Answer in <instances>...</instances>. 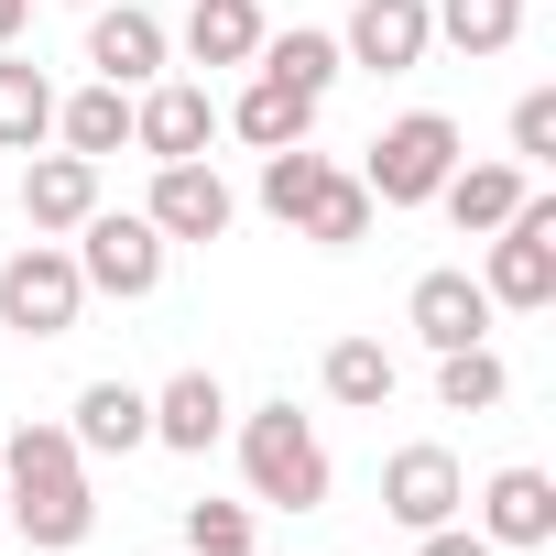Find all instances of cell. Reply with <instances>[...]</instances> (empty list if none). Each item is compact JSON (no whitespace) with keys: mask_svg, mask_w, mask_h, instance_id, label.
Returning a JSON list of instances; mask_svg holds the SVG:
<instances>
[{"mask_svg":"<svg viewBox=\"0 0 556 556\" xmlns=\"http://www.w3.org/2000/svg\"><path fill=\"white\" fill-rule=\"evenodd\" d=\"M88 207H99V164L88 153H23V218H34V240H66Z\"/></svg>","mask_w":556,"mask_h":556,"instance_id":"5bb4252c","label":"cell"},{"mask_svg":"<svg viewBox=\"0 0 556 556\" xmlns=\"http://www.w3.org/2000/svg\"><path fill=\"white\" fill-rule=\"evenodd\" d=\"M251 66H262V77H285V88H306V99H328L350 55H339V34H306V23H295V34H262Z\"/></svg>","mask_w":556,"mask_h":556,"instance_id":"d4e9b609","label":"cell"},{"mask_svg":"<svg viewBox=\"0 0 556 556\" xmlns=\"http://www.w3.org/2000/svg\"><path fill=\"white\" fill-rule=\"evenodd\" d=\"M426 45H437L426 0H361V12H350V34H339V55H350V66H371V77L426 66Z\"/></svg>","mask_w":556,"mask_h":556,"instance_id":"7c38bea8","label":"cell"},{"mask_svg":"<svg viewBox=\"0 0 556 556\" xmlns=\"http://www.w3.org/2000/svg\"><path fill=\"white\" fill-rule=\"evenodd\" d=\"M251 556H262V545H251Z\"/></svg>","mask_w":556,"mask_h":556,"instance_id":"836d02e7","label":"cell"},{"mask_svg":"<svg viewBox=\"0 0 556 556\" xmlns=\"http://www.w3.org/2000/svg\"><path fill=\"white\" fill-rule=\"evenodd\" d=\"M480 534H491L502 556L556 545V480H545V469H491V491H480Z\"/></svg>","mask_w":556,"mask_h":556,"instance_id":"4fadbf2b","label":"cell"},{"mask_svg":"<svg viewBox=\"0 0 556 556\" xmlns=\"http://www.w3.org/2000/svg\"><path fill=\"white\" fill-rule=\"evenodd\" d=\"M207 142H218V99H207V88H186V77L131 88V153L186 164V153H207Z\"/></svg>","mask_w":556,"mask_h":556,"instance_id":"9c48e42d","label":"cell"},{"mask_svg":"<svg viewBox=\"0 0 556 556\" xmlns=\"http://www.w3.org/2000/svg\"><path fill=\"white\" fill-rule=\"evenodd\" d=\"M502 393H513V371L491 361V339H480V350H437V404H447V415H491Z\"/></svg>","mask_w":556,"mask_h":556,"instance_id":"4316f807","label":"cell"},{"mask_svg":"<svg viewBox=\"0 0 556 556\" xmlns=\"http://www.w3.org/2000/svg\"><path fill=\"white\" fill-rule=\"evenodd\" d=\"M262 502H186V556H251V523Z\"/></svg>","mask_w":556,"mask_h":556,"instance_id":"f1b7e54d","label":"cell"},{"mask_svg":"<svg viewBox=\"0 0 556 556\" xmlns=\"http://www.w3.org/2000/svg\"><path fill=\"white\" fill-rule=\"evenodd\" d=\"M45 142H55V77L0 45V153H45Z\"/></svg>","mask_w":556,"mask_h":556,"instance_id":"44dd1931","label":"cell"},{"mask_svg":"<svg viewBox=\"0 0 556 556\" xmlns=\"http://www.w3.org/2000/svg\"><path fill=\"white\" fill-rule=\"evenodd\" d=\"M240 480H251V502H273V513H328V491H339L328 437H317L295 404H251V415H240Z\"/></svg>","mask_w":556,"mask_h":556,"instance_id":"6da1fadb","label":"cell"},{"mask_svg":"<svg viewBox=\"0 0 556 556\" xmlns=\"http://www.w3.org/2000/svg\"><path fill=\"white\" fill-rule=\"evenodd\" d=\"M77 12H88V0H77Z\"/></svg>","mask_w":556,"mask_h":556,"instance_id":"d6a6232c","label":"cell"},{"mask_svg":"<svg viewBox=\"0 0 556 556\" xmlns=\"http://www.w3.org/2000/svg\"><path fill=\"white\" fill-rule=\"evenodd\" d=\"M523 197H534V175H523V164H469V153H458V164H447V186H437V207H447L469 240H491Z\"/></svg>","mask_w":556,"mask_h":556,"instance_id":"ac0fdd59","label":"cell"},{"mask_svg":"<svg viewBox=\"0 0 556 556\" xmlns=\"http://www.w3.org/2000/svg\"><path fill=\"white\" fill-rule=\"evenodd\" d=\"M480 295H491V306H513V317L556 306V197H523V207H513V218L491 229Z\"/></svg>","mask_w":556,"mask_h":556,"instance_id":"5b68a950","label":"cell"},{"mask_svg":"<svg viewBox=\"0 0 556 556\" xmlns=\"http://www.w3.org/2000/svg\"><path fill=\"white\" fill-rule=\"evenodd\" d=\"M0 513L23 523L34 556H77V545L99 534V491H88V469H77V480H34V491H0Z\"/></svg>","mask_w":556,"mask_h":556,"instance_id":"8fae6325","label":"cell"},{"mask_svg":"<svg viewBox=\"0 0 556 556\" xmlns=\"http://www.w3.org/2000/svg\"><path fill=\"white\" fill-rule=\"evenodd\" d=\"M66 437H77V458H131V447H153V393H131V382H88L77 415H66Z\"/></svg>","mask_w":556,"mask_h":556,"instance_id":"9a60e30c","label":"cell"},{"mask_svg":"<svg viewBox=\"0 0 556 556\" xmlns=\"http://www.w3.org/2000/svg\"><path fill=\"white\" fill-rule=\"evenodd\" d=\"M415 556H502V545L469 534V523H437V534H415Z\"/></svg>","mask_w":556,"mask_h":556,"instance_id":"4dcf8cb0","label":"cell"},{"mask_svg":"<svg viewBox=\"0 0 556 556\" xmlns=\"http://www.w3.org/2000/svg\"><path fill=\"white\" fill-rule=\"evenodd\" d=\"M317 175H328V153H317V142H285V153H262V207L295 229V207L317 197Z\"/></svg>","mask_w":556,"mask_h":556,"instance_id":"83f0119b","label":"cell"},{"mask_svg":"<svg viewBox=\"0 0 556 556\" xmlns=\"http://www.w3.org/2000/svg\"><path fill=\"white\" fill-rule=\"evenodd\" d=\"M371 218H382V207H371V186L328 164V175H317V197L295 207V240H317V251H361V240H371Z\"/></svg>","mask_w":556,"mask_h":556,"instance_id":"ffe728a7","label":"cell"},{"mask_svg":"<svg viewBox=\"0 0 556 556\" xmlns=\"http://www.w3.org/2000/svg\"><path fill=\"white\" fill-rule=\"evenodd\" d=\"M55 142L66 153H88V164H110V153H131V88H77V99H55Z\"/></svg>","mask_w":556,"mask_h":556,"instance_id":"d6986e66","label":"cell"},{"mask_svg":"<svg viewBox=\"0 0 556 556\" xmlns=\"http://www.w3.org/2000/svg\"><path fill=\"white\" fill-rule=\"evenodd\" d=\"M164 55H175L164 12H142V0H88V66H99L110 88H153Z\"/></svg>","mask_w":556,"mask_h":556,"instance_id":"ba28073f","label":"cell"},{"mask_svg":"<svg viewBox=\"0 0 556 556\" xmlns=\"http://www.w3.org/2000/svg\"><path fill=\"white\" fill-rule=\"evenodd\" d=\"M491 317H502V306L480 295V273H458V262H447V273H415V295H404V328H415L426 350H480Z\"/></svg>","mask_w":556,"mask_h":556,"instance_id":"30bf717a","label":"cell"},{"mask_svg":"<svg viewBox=\"0 0 556 556\" xmlns=\"http://www.w3.org/2000/svg\"><path fill=\"white\" fill-rule=\"evenodd\" d=\"M66 251H77V285H88V295H121V306H142V295L164 285V251H175V240H164L142 207H88Z\"/></svg>","mask_w":556,"mask_h":556,"instance_id":"3957f363","label":"cell"},{"mask_svg":"<svg viewBox=\"0 0 556 556\" xmlns=\"http://www.w3.org/2000/svg\"><path fill=\"white\" fill-rule=\"evenodd\" d=\"M218 437H229V393H218V371H175V382L153 393V447L207 458Z\"/></svg>","mask_w":556,"mask_h":556,"instance_id":"2e32d148","label":"cell"},{"mask_svg":"<svg viewBox=\"0 0 556 556\" xmlns=\"http://www.w3.org/2000/svg\"><path fill=\"white\" fill-rule=\"evenodd\" d=\"M382 513H393L404 534H437V523H458V513H469V469H458L437 437H415V447H393V458H382Z\"/></svg>","mask_w":556,"mask_h":556,"instance_id":"8992f818","label":"cell"},{"mask_svg":"<svg viewBox=\"0 0 556 556\" xmlns=\"http://www.w3.org/2000/svg\"><path fill=\"white\" fill-rule=\"evenodd\" d=\"M23 23H34V0H0V45H12V34H23Z\"/></svg>","mask_w":556,"mask_h":556,"instance_id":"1f68e13d","label":"cell"},{"mask_svg":"<svg viewBox=\"0 0 556 556\" xmlns=\"http://www.w3.org/2000/svg\"><path fill=\"white\" fill-rule=\"evenodd\" d=\"M545 153H556V88H523V99H513V164L534 175Z\"/></svg>","mask_w":556,"mask_h":556,"instance_id":"f546056e","label":"cell"},{"mask_svg":"<svg viewBox=\"0 0 556 556\" xmlns=\"http://www.w3.org/2000/svg\"><path fill=\"white\" fill-rule=\"evenodd\" d=\"M77 469H88V458H77V437H66V426H34V415L12 426V447H0V491H34V480H77Z\"/></svg>","mask_w":556,"mask_h":556,"instance_id":"484cf974","label":"cell"},{"mask_svg":"<svg viewBox=\"0 0 556 556\" xmlns=\"http://www.w3.org/2000/svg\"><path fill=\"white\" fill-rule=\"evenodd\" d=\"M77 306H88V285H77L66 240H23L12 262H0V328H12V339H66Z\"/></svg>","mask_w":556,"mask_h":556,"instance_id":"277c9868","label":"cell"},{"mask_svg":"<svg viewBox=\"0 0 556 556\" xmlns=\"http://www.w3.org/2000/svg\"><path fill=\"white\" fill-rule=\"evenodd\" d=\"M218 121H229V131H240L251 153H285V142H317V99H306V88H285V77H262V66H251V88H240V99H229Z\"/></svg>","mask_w":556,"mask_h":556,"instance_id":"e0dca14e","label":"cell"},{"mask_svg":"<svg viewBox=\"0 0 556 556\" xmlns=\"http://www.w3.org/2000/svg\"><path fill=\"white\" fill-rule=\"evenodd\" d=\"M142 218H153L164 240H229L240 197H229V175H218L207 153H186V164H153V197H142Z\"/></svg>","mask_w":556,"mask_h":556,"instance_id":"52a82bcc","label":"cell"},{"mask_svg":"<svg viewBox=\"0 0 556 556\" xmlns=\"http://www.w3.org/2000/svg\"><path fill=\"white\" fill-rule=\"evenodd\" d=\"M262 55V0H186V66H251Z\"/></svg>","mask_w":556,"mask_h":556,"instance_id":"7402d4cb","label":"cell"},{"mask_svg":"<svg viewBox=\"0 0 556 556\" xmlns=\"http://www.w3.org/2000/svg\"><path fill=\"white\" fill-rule=\"evenodd\" d=\"M317 382H328V404H350V415H382V404H393V350H382V339H328Z\"/></svg>","mask_w":556,"mask_h":556,"instance_id":"603a6c76","label":"cell"},{"mask_svg":"<svg viewBox=\"0 0 556 556\" xmlns=\"http://www.w3.org/2000/svg\"><path fill=\"white\" fill-rule=\"evenodd\" d=\"M447 164H458V121H447V110H404V121H382V142L361 153V186H371V207H437Z\"/></svg>","mask_w":556,"mask_h":556,"instance_id":"7a4b0ae2","label":"cell"},{"mask_svg":"<svg viewBox=\"0 0 556 556\" xmlns=\"http://www.w3.org/2000/svg\"><path fill=\"white\" fill-rule=\"evenodd\" d=\"M426 23H437L458 55H513V45H523V0H426Z\"/></svg>","mask_w":556,"mask_h":556,"instance_id":"cb8c5ba5","label":"cell"}]
</instances>
